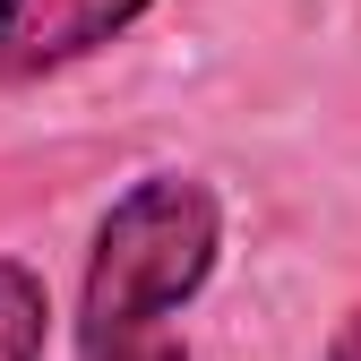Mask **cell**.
Returning a JSON list of instances; mask_svg holds the SVG:
<instances>
[{"label":"cell","instance_id":"6da1fadb","mask_svg":"<svg viewBox=\"0 0 361 361\" xmlns=\"http://www.w3.org/2000/svg\"><path fill=\"white\" fill-rule=\"evenodd\" d=\"M224 250V207L207 180L190 172H147L138 190H121L112 215L95 224L86 250V284H78V336L86 353L138 344L155 319H172L180 301H198Z\"/></svg>","mask_w":361,"mask_h":361},{"label":"cell","instance_id":"7a4b0ae2","mask_svg":"<svg viewBox=\"0 0 361 361\" xmlns=\"http://www.w3.org/2000/svg\"><path fill=\"white\" fill-rule=\"evenodd\" d=\"M155 0H0V78H43L129 35Z\"/></svg>","mask_w":361,"mask_h":361},{"label":"cell","instance_id":"3957f363","mask_svg":"<svg viewBox=\"0 0 361 361\" xmlns=\"http://www.w3.org/2000/svg\"><path fill=\"white\" fill-rule=\"evenodd\" d=\"M43 336H52L43 276L18 267V258H0V361H43Z\"/></svg>","mask_w":361,"mask_h":361},{"label":"cell","instance_id":"277c9868","mask_svg":"<svg viewBox=\"0 0 361 361\" xmlns=\"http://www.w3.org/2000/svg\"><path fill=\"white\" fill-rule=\"evenodd\" d=\"M86 361H180V344H112V353H86Z\"/></svg>","mask_w":361,"mask_h":361},{"label":"cell","instance_id":"5b68a950","mask_svg":"<svg viewBox=\"0 0 361 361\" xmlns=\"http://www.w3.org/2000/svg\"><path fill=\"white\" fill-rule=\"evenodd\" d=\"M327 361H361V310H353V319L336 327V344H327Z\"/></svg>","mask_w":361,"mask_h":361}]
</instances>
